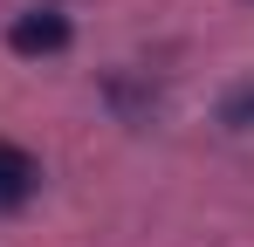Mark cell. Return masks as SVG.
Instances as JSON below:
<instances>
[{"mask_svg":"<svg viewBox=\"0 0 254 247\" xmlns=\"http://www.w3.org/2000/svg\"><path fill=\"white\" fill-rule=\"evenodd\" d=\"M69 35H76V28H69L62 7H28V14L7 21V48H14V55H62Z\"/></svg>","mask_w":254,"mask_h":247,"instance_id":"1","label":"cell"},{"mask_svg":"<svg viewBox=\"0 0 254 247\" xmlns=\"http://www.w3.org/2000/svg\"><path fill=\"white\" fill-rule=\"evenodd\" d=\"M35 185H42V165L28 158L21 144H7V137H0V206H28Z\"/></svg>","mask_w":254,"mask_h":247,"instance_id":"2","label":"cell"},{"mask_svg":"<svg viewBox=\"0 0 254 247\" xmlns=\"http://www.w3.org/2000/svg\"><path fill=\"white\" fill-rule=\"evenodd\" d=\"M220 124L227 130H254V82H241V89L220 96Z\"/></svg>","mask_w":254,"mask_h":247,"instance_id":"3","label":"cell"}]
</instances>
